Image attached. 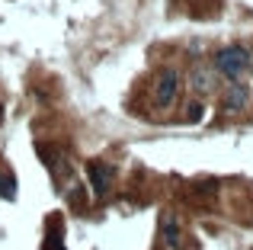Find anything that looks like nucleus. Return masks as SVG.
<instances>
[{"instance_id": "f257e3e1", "label": "nucleus", "mask_w": 253, "mask_h": 250, "mask_svg": "<svg viewBox=\"0 0 253 250\" xmlns=\"http://www.w3.org/2000/svg\"><path fill=\"white\" fill-rule=\"evenodd\" d=\"M215 68L221 71L224 77H241L250 71V51L241 48V45H231V48L218 51L215 55Z\"/></svg>"}, {"instance_id": "f03ea898", "label": "nucleus", "mask_w": 253, "mask_h": 250, "mask_svg": "<svg viewBox=\"0 0 253 250\" xmlns=\"http://www.w3.org/2000/svg\"><path fill=\"white\" fill-rule=\"evenodd\" d=\"M176 93H179V74L173 68L161 71V74H157V81H154V103L161 109H167L170 103L176 100Z\"/></svg>"}, {"instance_id": "7ed1b4c3", "label": "nucleus", "mask_w": 253, "mask_h": 250, "mask_svg": "<svg viewBox=\"0 0 253 250\" xmlns=\"http://www.w3.org/2000/svg\"><path fill=\"white\" fill-rule=\"evenodd\" d=\"M90 189H93V196H109V189H112V183H116V170H112V164H106V161H93L90 164Z\"/></svg>"}, {"instance_id": "20e7f679", "label": "nucleus", "mask_w": 253, "mask_h": 250, "mask_svg": "<svg viewBox=\"0 0 253 250\" xmlns=\"http://www.w3.org/2000/svg\"><path fill=\"white\" fill-rule=\"evenodd\" d=\"M42 161H45V167H48L51 170V173H55V180L58 183H64V180H68V173H71V164H68V157H61V154H58V151H45L42 148Z\"/></svg>"}, {"instance_id": "39448f33", "label": "nucleus", "mask_w": 253, "mask_h": 250, "mask_svg": "<svg viewBox=\"0 0 253 250\" xmlns=\"http://www.w3.org/2000/svg\"><path fill=\"white\" fill-rule=\"evenodd\" d=\"M161 234H164V244L173 247V250L183 244V238H179V221L173 218V215H164V228H161Z\"/></svg>"}, {"instance_id": "423d86ee", "label": "nucleus", "mask_w": 253, "mask_h": 250, "mask_svg": "<svg viewBox=\"0 0 253 250\" xmlns=\"http://www.w3.org/2000/svg\"><path fill=\"white\" fill-rule=\"evenodd\" d=\"M221 103H224V109L237 113V109H244V106H247V90L234 83V87H228V90H224V100H221Z\"/></svg>"}, {"instance_id": "0eeeda50", "label": "nucleus", "mask_w": 253, "mask_h": 250, "mask_svg": "<svg viewBox=\"0 0 253 250\" xmlns=\"http://www.w3.org/2000/svg\"><path fill=\"white\" fill-rule=\"evenodd\" d=\"M13 196H16V176L10 170H3L0 173V199H13Z\"/></svg>"}, {"instance_id": "6e6552de", "label": "nucleus", "mask_w": 253, "mask_h": 250, "mask_svg": "<svg viewBox=\"0 0 253 250\" xmlns=\"http://www.w3.org/2000/svg\"><path fill=\"white\" fill-rule=\"evenodd\" d=\"M51 225H55V231L45 238V244H42V250H64V244H61V221L58 218H51Z\"/></svg>"}, {"instance_id": "1a4fd4ad", "label": "nucleus", "mask_w": 253, "mask_h": 250, "mask_svg": "<svg viewBox=\"0 0 253 250\" xmlns=\"http://www.w3.org/2000/svg\"><path fill=\"white\" fill-rule=\"evenodd\" d=\"M192 90H202V93H205V90H211V77L209 74H205V71H192Z\"/></svg>"}, {"instance_id": "9d476101", "label": "nucleus", "mask_w": 253, "mask_h": 250, "mask_svg": "<svg viewBox=\"0 0 253 250\" xmlns=\"http://www.w3.org/2000/svg\"><path fill=\"white\" fill-rule=\"evenodd\" d=\"M202 113H205V109L199 106V103H189V113H186V122H199V119H202Z\"/></svg>"}, {"instance_id": "9b49d317", "label": "nucleus", "mask_w": 253, "mask_h": 250, "mask_svg": "<svg viewBox=\"0 0 253 250\" xmlns=\"http://www.w3.org/2000/svg\"><path fill=\"white\" fill-rule=\"evenodd\" d=\"M0 119H3V109H0Z\"/></svg>"}]
</instances>
